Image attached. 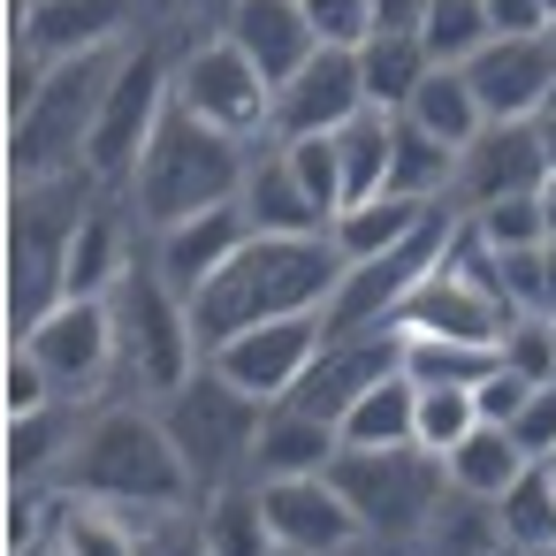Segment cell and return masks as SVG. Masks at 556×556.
I'll return each mask as SVG.
<instances>
[{"instance_id":"obj_43","label":"cell","mask_w":556,"mask_h":556,"mask_svg":"<svg viewBox=\"0 0 556 556\" xmlns=\"http://www.w3.org/2000/svg\"><path fill=\"white\" fill-rule=\"evenodd\" d=\"M503 366L510 374H526V381H556V320H541V313H526V320H510L503 328Z\"/></svg>"},{"instance_id":"obj_28","label":"cell","mask_w":556,"mask_h":556,"mask_svg":"<svg viewBox=\"0 0 556 556\" xmlns=\"http://www.w3.org/2000/svg\"><path fill=\"white\" fill-rule=\"evenodd\" d=\"M343 442L351 450H404L419 442V381L396 366L389 381H374L351 412H343Z\"/></svg>"},{"instance_id":"obj_25","label":"cell","mask_w":556,"mask_h":556,"mask_svg":"<svg viewBox=\"0 0 556 556\" xmlns=\"http://www.w3.org/2000/svg\"><path fill=\"white\" fill-rule=\"evenodd\" d=\"M130 206V199H123ZM108 191L92 199V214H85V229H77V244H70V298H108L115 282H123V267H130V222L138 214H123Z\"/></svg>"},{"instance_id":"obj_12","label":"cell","mask_w":556,"mask_h":556,"mask_svg":"<svg viewBox=\"0 0 556 556\" xmlns=\"http://www.w3.org/2000/svg\"><path fill=\"white\" fill-rule=\"evenodd\" d=\"M16 343H31L54 374V389L70 404H92L108 381H123V343H115V313L108 298H62L54 313H39Z\"/></svg>"},{"instance_id":"obj_49","label":"cell","mask_w":556,"mask_h":556,"mask_svg":"<svg viewBox=\"0 0 556 556\" xmlns=\"http://www.w3.org/2000/svg\"><path fill=\"white\" fill-rule=\"evenodd\" d=\"M533 123H541V146H548V168H556V108H541Z\"/></svg>"},{"instance_id":"obj_42","label":"cell","mask_w":556,"mask_h":556,"mask_svg":"<svg viewBox=\"0 0 556 556\" xmlns=\"http://www.w3.org/2000/svg\"><path fill=\"white\" fill-rule=\"evenodd\" d=\"M0 404H9V419H24V412H54V404H70V396L54 389L47 358H39L31 343H16V351H9V381H0Z\"/></svg>"},{"instance_id":"obj_33","label":"cell","mask_w":556,"mask_h":556,"mask_svg":"<svg viewBox=\"0 0 556 556\" xmlns=\"http://www.w3.org/2000/svg\"><path fill=\"white\" fill-rule=\"evenodd\" d=\"M404 336V328H396ZM503 366L495 343H465V336H404V374L419 389H480Z\"/></svg>"},{"instance_id":"obj_44","label":"cell","mask_w":556,"mask_h":556,"mask_svg":"<svg viewBox=\"0 0 556 556\" xmlns=\"http://www.w3.org/2000/svg\"><path fill=\"white\" fill-rule=\"evenodd\" d=\"M320 47H366L374 39V0H305Z\"/></svg>"},{"instance_id":"obj_4","label":"cell","mask_w":556,"mask_h":556,"mask_svg":"<svg viewBox=\"0 0 556 556\" xmlns=\"http://www.w3.org/2000/svg\"><path fill=\"white\" fill-rule=\"evenodd\" d=\"M100 191L108 184H92L85 168L9 191V328L16 336L70 298V244H77V229H85Z\"/></svg>"},{"instance_id":"obj_51","label":"cell","mask_w":556,"mask_h":556,"mask_svg":"<svg viewBox=\"0 0 556 556\" xmlns=\"http://www.w3.org/2000/svg\"><path fill=\"white\" fill-rule=\"evenodd\" d=\"M526 556H556V541H548V548H526Z\"/></svg>"},{"instance_id":"obj_40","label":"cell","mask_w":556,"mask_h":556,"mask_svg":"<svg viewBox=\"0 0 556 556\" xmlns=\"http://www.w3.org/2000/svg\"><path fill=\"white\" fill-rule=\"evenodd\" d=\"M138 518V548L146 556H214L199 503H168V510H130Z\"/></svg>"},{"instance_id":"obj_50","label":"cell","mask_w":556,"mask_h":556,"mask_svg":"<svg viewBox=\"0 0 556 556\" xmlns=\"http://www.w3.org/2000/svg\"><path fill=\"white\" fill-rule=\"evenodd\" d=\"M541 214H548V244H556V168H548V184H541Z\"/></svg>"},{"instance_id":"obj_6","label":"cell","mask_w":556,"mask_h":556,"mask_svg":"<svg viewBox=\"0 0 556 556\" xmlns=\"http://www.w3.org/2000/svg\"><path fill=\"white\" fill-rule=\"evenodd\" d=\"M115 62H123V47H115V54L54 62L47 85H39V100H31L24 115H9V191H16V184H54V176H77V168H85Z\"/></svg>"},{"instance_id":"obj_54","label":"cell","mask_w":556,"mask_h":556,"mask_svg":"<svg viewBox=\"0 0 556 556\" xmlns=\"http://www.w3.org/2000/svg\"><path fill=\"white\" fill-rule=\"evenodd\" d=\"M222 9H229V0H222Z\"/></svg>"},{"instance_id":"obj_38","label":"cell","mask_w":556,"mask_h":556,"mask_svg":"<svg viewBox=\"0 0 556 556\" xmlns=\"http://www.w3.org/2000/svg\"><path fill=\"white\" fill-rule=\"evenodd\" d=\"M465 229H472L488 252H526V244H548L541 191H526V199H488V206H465Z\"/></svg>"},{"instance_id":"obj_35","label":"cell","mask_w":556,"mask_h":556,"mask_svg":"<svg viewBox=\"0 0 556 556\" xmlns=\"http://www.w3.org/2000/svg\"><path fill=\"white\" fill-rule=\"evenodd\" d=\"M495 518H503L510 556L548 548V541H556V465H526V480H518V488L495 503Z\"/></svg>"},{"instance_id":"obj_23","label":"cell","mask_w":556,"mask_h":556,"mask_svg":"<svg viewBox=\"0 0 556 556\" xmlns=\"http://www.w3.org/2000/svg\"><path fill=\"white\" fill-rule=\"evenodd\" d=\"M237 199H244V214H252V229H260V237H328V229H336V214L298 184V168L282 161V146H275V138L252 153V176H244V191H237Z\"/></svg>"},{"instance_id":"obj_53","label":"cell","mask_w":556,"mask_h":556,"mask_svg":"<svg viewBox=\"0 0 556 556\" xmlns=\"http://www.w3.org/2000/svg\"><path fill=\"white\" fill-rule=\"evenodd\" d=\"M548 39H556V24H548Z\"/></svg>"},{"instance_id":"obj_37","label":"cell","mask_w":556,"mask_h":556,"mask_svg":"<svg viewBox=\"0 0 556 556\" xmlns=\"http://www.w3.org/2000/svg\"><path fill=\"white\" fill-rule=\"evenodd\" d=\"M419 39H427V54H434V62L465 70V62H472V54L495 39V24H488V0H427Z\"/></svg>"},{"instance_id":"obj_3","label":"cell","mask_w":556,"mask_h":556,"mask_svg":"<svg viewBox=\"0 0 556 556\" xmlns=\"http://www.w3.org/2000/svg\"><path fill=\"white\" fill-rule=\"evenodd\" d=\"M244 176H252V138H229V130H214V123H199L191 108L168 100V115H161V130H153L123 199H130L138 229H168L184 214H206V206L237 199Z\"/></svg>"},{"instance_id":"obj_24","label":"cell","mask_w":556,"mask_h":556,"mask_svg":"<svg viewBox=\"0 0 556 556\" xmlns=\"http://www.w3.org/2000/svg\"><path fill=\"white\" fill-rule=\"evenodd\" d=\"M450 199H404V191H381V199H358V206H343L336 214V252L343 260H374V252H396V244H412L434 214H442Z\"/></svg>"},{"instance_id":"obj_29","label":"cell","mask_w":556,"mask_h":556,"mask_svg":"<svg viewBox=\"0 0 556 556\" xmlns=\"http://www.w3.org/2000/svg\"><path fill=\"white\" fill-rule=\"evenodd\" d=\"M70 412H77V404L9 419V488H47V480H62L70 442H77V427H85V419H70Z\"/></svg>"},{"instance_id":"obj_9","label":"cell","mask_w":556,"mask_h":556,"mask_svg":"<svg viewBox=\"0 0 556 556\" xmlns=\"http://www.w3.org/2000/svg\"><path fill=\"white\" fill-rule=\"evenodd\" d=\"M176 100V62L161 47H123L115 77H108V100H100V123H92V153H85V176L108 184V191H130L161 115Z\"/></svg>"},{"instance_id":"obj_26","label":"cell","mask_w":556,"mask_h":556,"mask_svg":"<svg viewBox=\"0 0 556 556\" xmlns=\"http://www.w3.org/2000/svg\"><path fill=\"white\" fill-rule=\"evenodd\" d=\"M199 518H206L214 556H282V541H275V526H267V495H260V480L206 488V495H199Z\"/></svg>"},{"instance_id":"obj_22","label":"cell","mask_w":556,"mask_h":556,"mask_svg":"<svg viewBox=\"0 0 556 556\" xmlns=\"http://www.w3.org/2000/svg\"><path fill=\"white\" fill-rule=\"evenodd\" d=\"M336 450H343V427L282 396V404H267V419H260L252 480H313V472L336 465Z\"/></svg>"},{"instance_id":"obj_14","label":"cell","mask_w":556,"mask_h":556,"mask_svg":"<svg viewBox=\"0 0 556 556\" xmlns=\"http://www.w3.org/2000/svg\"><path fill=\"white\" fill-rule=\"evenodd\" d=\"M260 495H267V526H275L282 556H374V533L351 510V495L336 488V472L260 480Z\"/></svg>"},{"instance_id":"obj_13","label":"cell","mask_w":556,"mask_h":556,"mask_svg":"<svg viewBox=\"0 0 556 556\" xmlns=\"http://www.w3.org/2000/svg\"><path fill=\"white\" fill-rule=\"evenodd\" d=\"M320 343H328V313H282V320H260V328H244V336L214 343V351H206V366H214V374H229L244 396L282 404V396L305 381V366H313V351H320Z\"/></svg>"},{"instance_id":"obj_34","label":"cell","mask_w":556,"mask_h":556,"mask_svg":"<svg viewBox=\"0 0 556 556\" xmlns=\"http://www.w3.org/2000/svg\"><path fill=\"white\" fill-rule=\"evenodd\" d=\"M389 191H404V199H450V191H457V146H442L434 130H419L412 115H396Z\"/></svg>"},{"instance_id":"obj_47","label":"cell","mask_w":556,"mask_h":556,"mask_svg":"<svg viewBox=\"0 0 556 556\" xmlns=\"http://www.w3.org/2000/svg\"><path fill=\"white\" fill-rule=\"evenodd\" d=\"M488 24H495V39H533V31H548V0H488Z\"/></svg>"},{"instance_id":"obj_20","label":"cell","mask_w":556,"mask_h":556,"mask_svg":"<svg viewBox=\"0 0 556 556\" xmlns=\"http://www.w3.org/2000/svg\"><path fill=\"white\" fill-rule=\"evenodd\" d=\"M244 244H252V214H244V199H222V206H206V214H184V222L153 229V267H161L184 298H199Z\"/></svg>"},{"instance_id":"obj_52","label":"cell","mask_w":556,"mask_h":556,"mask_svg":"<svg viewBox=\"0 0 556 556\" xmlns=\"http://www.w3.org/2000/svg\"><path fill=\"white\" fill-rule=\"evenodd\" d=\"M548 24H556V0H548Z\"/></svg>"},{"instance_id":"obj_10","label":"cell","mask_w":556,"mask_h":556,"mask_svg":"<svg viewBox=\"0 0 556 556\" xmlns=\"http://www.w3.org/2000/svg\"><path fill=\"white\" fill-rule=\"evenodd\" d=\"M176 108H191L199 123H214L229 138H275V85L229 31L176 54Z\"/></svg>"},{"instance_id":"obj_16","label":"cell","mask_w":556,"mask_h":556,"mask_svg":"<svg viewBox=\"0 0 556 556\" xmlns=\"http://www.w3.org/2000/svg\"><path fill=\"white\" fill-rule=\"evenodd\" d=\"M138 16V0H9V39H24L47 62L115 54Z\"/></svg>"},{"instance_id":"obj_15","label":"cell","mask_w":556,"mask_h":556,"mask_svg":"<svg viewBox=\"0 0 556 556\" xmlns=\"http://www.w3.org/2000/svg\"><path fill=\"white\" fill-rule=\"evenodd\" d=\"M396 366H404V336H396V328H328V343L313 351V366H305V381L290 389V404H305V412H320V419L343 427V412H351L374 381H389Z\"/></svg>"},{"instance_id":"obj_41","label":"cell","mask_w":556,"mask_h":556,"mask_svg":"<svg viewBox=\"0 0 556 556\" xmlns=\"http://www.w3.org/2000/svg\"><path fill=\"white\" fill-rule=\"evenodd\" d=\"M472 427H480L472 389H419V442H427L434 457H450V450H457Z\"/></svg>"},{"instance_id":"obj_18","label":"cell","mask_w":556,"mask_h":556,"mask_svg":"<svg viewBox=\"0 0 556 556\" xmlns=\"http://www.w3.org/2000/svg\"><path fill=\"white\" fill-rule=\"evenodd\" d=\"M488 123H533L548 100H556V39L533 31V39H488L472 62H465Z\"/></svg>"},{"instance_id":"obj_2","label":"cell","mask_w":556,"mask_h":556,"mask_svg":"<svg viewBox=\"0 0 556 556\" xmlns=\"http://www.w3.org/2000/svg\"><path fill=\"white\" fill-rule=\"evenodd\" d=\"M62 488L70 495H92V503H115V510L199 503V480H191L184 450L168 442L161 412H138V404H108V412H92L77 427L70 465H62Z\"/></svg>"},{"instance_id":"obj_8","label":"cell","mask_w":556,"mask_h":556,"mask_svg":"<svg viewBox=\"0 0 556 556\" xmlns=\"http://www.w3.org/2000/svg\"><path fill=\"white\" fill-rule=\"evenodd\" d=\"M153 412H161L168 442L184 450V465H191L199 495H206V488H229V480H252V442H260L267 404H260V396H244L229 374L199 366L184 389L153 396Z\"/></svg>"},{"instance_id":"obj_39","label":"cell","mask_w":556,"mask_h":556,"mask_svg":"<svg viewBox=\"0 0 556 556\" xmlns=\"http://www.w3.org/2000/svg\"><path fill=\"white\" fill-rule=\"evenodd\" d=\"M282 146V161L298 168V184L328 206V214H343L351 206V191H343V153H336V130H320V138H275Z\"/></svg>"},{"instance_id":"obj_21","label":"cell","mask_w":556,"mask_h":556,"mask_svg":"<svg viewBox=\"0 0 556 556\" xmlns=\"http://www.w3.org/2000/svg\"><path fill=\"white\" fill-rule=\"evenodd\" d=\"M222 31L267 70V85H290L313 54H320V31L305 16V0H229L222 9Z\"/></svg>"},{"instance_id":"obj_46","label":"cell","mask_w":556,"mask_h":556,"mask_svg":"<svg viewBox=\"0 0 556 556\" xmlns=\"http://www.w3.org/2000/svg\"><path fill=\"white\" fill-rule=\"evenodd\" d=\"M533 389H541V381H526V374L495 366V374H488V381L472 389V404H480V419H488V427H510V419H518V404H526Z\"/></svg>"},{"instance_id":"obj_48","label":"cell","mask_w":556,"mask_h":556,"mask_svg":"<svg viewBox=\"0 0 556 556\" xmlns=\"http://www.w3.org/2000/svg\"><path fill=\"white\" fill-rule=\"evenodd\" d=\"M427 0H374V31H419Z\"/></svg>"},{"instance_id":"obj_30","label":"cell","mask_w":556,"mask_h":556,"mask_svg":"<svg viewBox=\"0 0 556 556\" xmlns=\"http://www.w3.org/2000/svg\"><path fill=\"white\" fill-rule=\"evenodd\" d=\"M442 465H450V488L503 503V495L526 480V465H533V457L518 450V434H510V427H488V419H480V427H472V434H465V442H457Z\"/></svg>"},{"instance_id":"obj_19","label":"cell","mask_w":556,"mask_h":556,"mask_svg":"<svg viewBox=\"0 0 556 556\" xmlns=\"http://www.w3.org/2000/svg\"><path fill=\"white\" fill-rule=\"evenodd\" d=\"M366 100V77H358V47H320L290 85H275V138H320V130H343Z\"/></svg>"},{"instance_id":"obj_31","label":"cell","mask_w":556,"mask_h":556,"mask_svg":"<svg viewBox=\"0 0 556 556\" xmlns=\"http://www.w3.org/2000/svg\"><path fill=\"white\" fill-rule=\"evenodd\" d=\"M404 115H412L419 130H434L442 146H457V153L488 130V108H480L472 77H465V70H450V62H434V77L412 92V108H404Z\"/></svg>"},{"instance_id":"obj_11","label":"cell","mask_w":556,"mask_h":556,"mask_svg":"<svg viewBox=\"0 0 556 556\" xmlns=\"http://www.w3.org/2000/svg\"><path fill=\"white\" fill-rule=\"evenodd\" d=\"M450 244H457V206H442L412 244H396V252H374V260H343V282H336V298H328V328H389L396 313H404V298L450 260Z\"/></svg>"},{"instance_id":"obj_27","label":"cell","mask_w":556,"mask_h":556,"mask_svg":"<svg viewBox=\"0 0 556 556\" xmlns=\"http://www.w3.org/2000/svg\"><path fill=\"white\" fill-rule=\"evenodd\" d=\"M358 77H366V100H374V108L404 115L412 92L434 77V54H427L419 31H374V39L358 47Z\"/></svg>"},{"instance_id":"obj_5","label":"cell","mask_w":556,"mask_h":556,"mask_svg":"<svg viewBox=\"0 0 556 556\" xmlns=\"http://www.w3.org/2000/svg\"><path fill=\"white\" fill-rule=\"evenodd\" d=\"M108 313H115V343H123V381L138 396H168L206 366V336L191 320V298L153 267V252L123 267V282L108 290Z\"/></svg>"},{"instance_id":"obj_45","label":"cell","mask_w":556,"mask_h":556,"mask_svg":"<svg viewBox=\"0 0 556 556\" xmlns=\"http://www.w3.org/2000/svg\"><path fill=\"white\" fill-rule=\"evenodd\" d=\"M510 434H518V450H526L533 465H556V381H541V389L518 404Z\"/></svg>"},{"instance_id":"obj_17","label":"cell","mask_w":556,"mask_h":556,"mask_svg":"<svg viewBox=\"0 0 556 556\" xmlns=\"http://www.w3.org/2000/svg\"><path fill=\"white\" fill-rule=\"evenodd\" d=\"M548 184V146H541V123H488L465 153H457V191L450 206H488V199H526Z\"/></svg>"},{"instance_id":"obj_32","label":"cell","mask_w":556,"mask_h":556,"mask_svg":"<svg viewBox=\"0 0 556 556\" xmlns=\"http://www.w3.org/2000/svg\"><path fill=\"white\" fill-rule=\"evenodd\" d=\"M419 556H510L495 503H488V495L450 488V495H442V510H434V518H427V533H419Z\"/></svg>"},{"instance_id":"obj_7","label":"cell","mask_w":556,"mask_h":556,"mask_svg":"<svg viewBox=\"0 0 556 556\" xmlns=\"http://www.w3.org/2000/svg\"><path fill=\"white\" fill-rule=\"evenodd\" d=\"M328 472L351 495V510L366 518L374 556H419V533L450 495V465L427 442H404V450H351L343 442Z\"/></svg>"},{"instance_id":"obj_36","label":"cell","mask_w":556,"mask_h":556,"mask_svg":"<svg viewBox=\"0 0 556 556\" xmlns=\"http://www.w3.org/2000/svg\"><path fill=\"white\" fill-rule=\"evenodd\" d=\"M54 541H62V556H146L138 548V518L115 510V503H92V495H70Z\"/></svg>"},{"instance_id":"obj_1","label":"cell","mask_w":556,"mask_h":556,"mask_svg":"<svg viewBox=\"0 0 556 556\" xmlns=\"http://www.w3.org/2000/svg\"><path fill=\"white\" fill-rule=\"evenodd\" d=\"M336 282H343L336 237H260V229H252V244L191 298V320H199V336H206V351H214V343H229V336H244V328H260V320L328 313Z\"/></svg>"}]
</instances>
